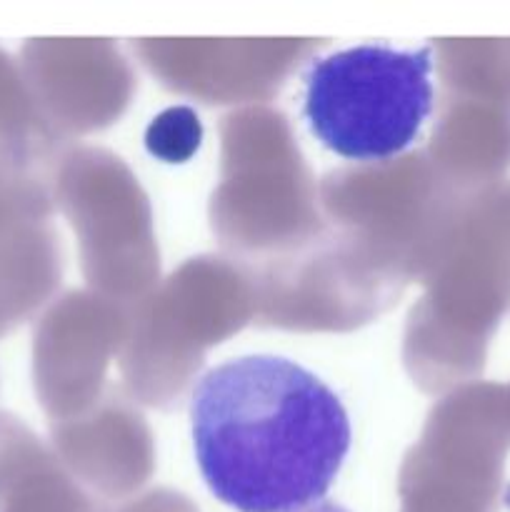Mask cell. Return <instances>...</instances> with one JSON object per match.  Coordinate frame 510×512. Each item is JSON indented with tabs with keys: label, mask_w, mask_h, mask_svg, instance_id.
<instances>
[{
	"label": "cell",
	"mask_w": 510,
	"mask_h": 512,
	"mask_svg": "<svg viewBox=\"0 0 510 512\" xmlns=\"http://www.w3.org/2000/svg\"><path fill=\"white\" fill-rule=\"evenodd\" d=\"M190 425L205 485L238 512L320 503L353 438L338 395L278 355H243L208 370L190 398Z\"/></svg>",
	"instance_id": "6da1fadb"
},
{
	"label": "cell",
	"mask_w": 510,
	"mask_h": 512,
	"mask_svg": "<svg viewBox=\"0 0 510 512\" xmlns=\"http://www.w3.org/2000/svg\"><path fill=\"white\" fill-rule=\"evenodd\" d=\"M433 110V50L363 43L315 60L303 113L345 160H388L415 143Z\"/></svg>",
	"instance_id": "7a4b0ae2"
},
{
	"label": "cell",
	"mask_w": 510,
	"mask_h": 512,
	"mask_svg": "<svg viewBox=\"0 0 510 512\" xmlns=\"http://www.w3.org/2000/svg\"><path fill=\"white\" fill-rule=\"evenodd\" d=\"M200 135H203V128H200L198 115L180 105V108L165 110L150 123L145 145L165 163H185L198 150Z\"/></svg>",
	"instance_id": "3957f363"
},
{
	"label": "cell",
	"mask_w": 510,
	"mask_h": 512,
	"mask_svg": "<svg viewBox=\"0 0 510 512\" xmlns=\"http://www.w3.org/2000/svg\"><path fill=\"white\" fill-rule=\"evenodd\" d=\"M300 512H350V510L343 508V505H338V503H328V500H320V503L310 505V508H305Z\"/></svg>",
	"instance_id": "277c9868"
}]
</instances>
